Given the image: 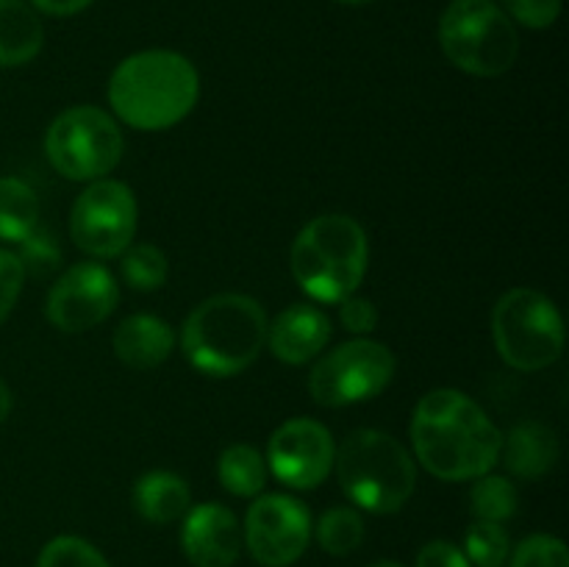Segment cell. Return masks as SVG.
I'll return each instance as SVG.
<instances>
[{
	"instance_id": "cell-1",
	"label": "cell",
	"mask_w": 569,
	"mask_h": 567,
	"mask_svg": "<svg viewBox=\"0 0 569 567\" xmlns=\"http://www.w3.org/2000/svg\"><path fill=\"white\" fill-rule=\"evenodd\" d=\"M411 442L431 476L442 481H476L498 465L503 434L470 395L433 389L417 404Z\"/></svg>"
},
{
	"instance_id": "cell-2",
	"label": "cell",
	"mask_w": 569,
	"mask_h": 567,
	"mask_svg": "<svg viewBox=\"0 0 569 567\" xmlns=\"http://www.w3.org/2000/svg\"><path fill=\"white\" fill-rule=\"evenodd\" d=\"M200 98V76L176 50H142L117 64L109 81V103L137 131L178 126Z\"/></svg>"
},
{
	"instance_id": "cell-3",
	"label": "cell",
	"mask_w": 569,
	"mask_h": 567,
	"mask_svg": "<svg viewBox=\"0 0 569 567\" xmlns=\"http://www.w3.org/2000/svg\"><path fill=\"white\" fill-rule=\"evenodd\" d=\"M267 326L264 306L250 295H214L183 320L181 350L203 376L231 378L259 359Z\"/></svg>"
},
{
	"instance_id": "cell-4",
	"label": "cell",
	"mask_w": 569,
	"mask_h": 567,
	"mask_svg": "<svg viewBox=\"0 0 569 567\" xmlns=\"http://www.w3.org/2000/svg\"><path fill=\"white\" fill-rule=\"evenodd\" d=\"M289 261L295 281L309 298L342 304L365 281L370 245L353 217L322 215L300 228Z\"/></svg>"
},
{
	"instance_id": "cell-5",
	"label": "cell",
	"mask_w": 569,
	"mask_h": 567,
	"mask_svg": "<svg viewBox=\"0 0 569 567\" xmlns=\"http://www.w3.org/2000/svg\"><path fill=\"white\" fill-rule=\"evenodd\" d=\"M345 495L372 515L400 511L417 487V467L409 450L387 431L356 428L333 456Z\"/></svg>"
},
{
	"instance_id": "cell-6",
	"label": "cell",
	"mask_w": 569,
	"mask_h": 567,
	"mask_svg": "<svg viewBox=\"0 0 569 567\" xmlns=\"http://www.w3.org/2000/svg\"><path fill=\"white\" fill-rule=\"evenodd\" d=\"M439 44L450 64L478 78H498L520 56V33L492 0H453L439 20Z\"/></svg>"
},
{
	"instance_id": "cell-7",
	"label": "cell",
	"mask_w": 569,
	"mask_h": 567,
	"mask_svg": "<svg viewBox=\"0 0 569 567\" xmlns=\"http://www.w3.org/2000/svg\"><path fill=\"white\" fill-rule=\"evenodd\" d=\"M492 337L506 365L522 372H537L561 359L565 320L548 295L517 287L495 306Z\"/></svg>"
},
{
	"instance_id": "cell-8",
	"label": "cell",
	"mask_w": 569,
	"mask_h": 567,
	"mask_svg": "<svg viewBox=\"0 0 569 567\" xmlns=\"http://www.w3.org/2000/svg\"><path fill=\"white\" fill-rule=\"evenodd\" d=\"M44 153L53 170L70 181H98L120 165L126 137L98 106H72L50 122Z\"/></svg>"
},
{
	"instance_id": "cell-9",
	"label": "cell",
	"mask_w": 569,
	"mask_h": 567,
	"mask_svg": "<svg viewBox=\"0 0 569 567\" xmlns=\"http://www.w3.org/2000/svg\"><path fill=\"white\" fill-rule=\"evenodd\" d=\"M395 378V354L376 339H350L322 356L309 376L315 404L353 406L381 395Z\"/></svg>"
},
{
	"instance_id": "cell-10",
	"label": "cell",
	"mask_w": 569,
	"mask_h": 567,
	"mask_svg": "<svg viewBox=\"0 0 569 567\" xmlns=\"http://www.w3.org/2000/svg\"><path fill=\"white\" fill-rule=\"evenodd\" d=\"M72 242L94 259H114L137 233V198L122 181L98 178L72 203Z\"/></svg>"
},
{
	"instance_id": "cell-11",
	"label": "cell",
	"mask_w": 569,
	"mask_h": 567,
	"mask_svg": "<svg viewBox=\"0 0 569 567\" xmlns=\"http://www.w3.org/2000/svg\"><path fill=\"white\" fill-rule=\"evenodd\" d=\"M311 539V515L292 495H259L244 517V543L264 567H289L306 554Z\"/></svg>"
},
{
	"instance_id": "cell-12",
	"label": "cell",
	"mask_w": 569,
	"mask_h": 567,
	"mask_svg": "<svg viewBox=\"0 0 569 567\" xmlns=\"http://www.w3.org/2000/svg\"><path fill=\"white\" fill-rule=\"evenodd\" d=\"M337 456L331 431L311 417H292L272 431L267 467L292 489H317L328 478Z\"/></svg>"
},
{
	"instance_id": "cell-13",
	"label": "cell",
	"mask_w": 569,
	"mask_h": 567,
	"mask_svg": "<svg viewBox=\"0 0 569 567\" xmlns=\"http://www.w3.org/2000/svg\"><path fill=\"white\" fill-rule=\"evenodd\" d=\"M120 304L114 276L98 261L72 265L50 287L44 315L59 331L78 334L100 326Z\"/></svg>"
},
{
	"instance_id": "cell-14",
	"label": "cell",
	"mask_w": 569,
	"mask_h": 567,
	"mask_svg": "<svg viewBox=\"0 0 569 567\" xmlns=\"http://www.w3.org/2000/svg\"><path fill=\"white\" fill-rule=\"evenodd\" d=\"M181 548L194 567H231L242 550L237 515L222 504L189 506L183 515Z\"/></svg>"
},
{
	"instance_id": "cell-15",
	"label": "cell",
	"mask_w": 569,
	"mask_h": 567,
	"mask_svg": "<svg viewBox=\"0 0 569 567\" xmlns=\"http://www.w3.org/2000/svg\"><path fill=\"white\" fill-rule=\"evenodd\" d=\"M331 339V320L315 304H292L267 326V345L272 356L287 365H306Z\"/></svg>"
},
{
	"instance_id": "cell-16",
	"label": "cell",
	"mask_w": 569,
	"mask_h": 567,
	"mask_svg": "<svg viewBox=\"0 0 569 567\" xmlns=\"http://www.w3.org/2000/svg\"><path fill=\"white\" fill-rule=\"evenodd\" d=\"M176 345L170 322L156 315H131L117 326L114 354L131 370H153L164 365Z\"/></svg>"
},
{
	"instance_id": "cell-17",
	"label": "cell",
	"mask_w": 569,
	"mask_h": 567,
	"mask_svg": "<svg viewBox=\"0 0 569 567\" xmlns=\"http://www.w3.org/2000/svg\"><path fill=\"white\" fill-rule=\"evenodd\" d=\"M500 454H503L506 467L517 478L537 481V478L548 476L556 461H559V437L545 422L528 420L511 428L509 437L503 439Z\"/></svg>"
},
{
	"instance_id": "cell-18",
	"label": "cell",
	"mask_w": 569,
	"mask_h": 567,
	"mask_svg": "<svg viewBox=\"0 0 569 567\" xmlns=\"http://www.w3.org/2000/svg\"><path fill=\"white\" fill-rule=\"evenodd\" d=\"M133 509L142 520L153 526H167V523L181 520L192 506V493L189 484L178 472L170 470H150L133 484Z\"/></svg>"
},
{
	"instance_id": "cell-19",
	"label": "cell",
	"mask_w": 569,
	"mask_h": 567,
	"mask_svg": "<svg viewBox=\"0 0 569 567\" xmlns=\"http://www.w3.org/2000/svg\"><path fill=\"white\" fill-rule=\"evenodd\" d=\"M44 28L26 0H0V67H20L37 59Z\"/></svg>"
},
{
	"instance_id": "cell-20",
	"label": "cell",
	"mask_w": 569,
	"mask_h": 567,
	"mask_svg": "<svg viewBox=\"0 0 569 567\" xmlns=\"http://www.w3.org/2000/svg\"><path fill=\"white\" fill-rule=\"evenodd\" d=\"M217 478L237 498H256L267 484V461L253 445H228L217 461Z\"/></svg>"
},
{
	"instance_id": "cell-21",
	"label": "cell",
	"mask_w": 569,
	"mask_h": 567,
	"mask_svg": "<svg viewBox=\"0 0 569 567\" xmlns=\"http://www.w3.org/2000/svg\"><path fill=\"white\" fill-rule=\"evenodd\" d=\"M39 226L37 192L20 178H0V239L20 242Z\"/></svg>"
},
{
	"instance_id": "cell-22",
	"label": "cell",
	"mask_w": 569,
	"mask_h": 567,
	"mask_svg": "<svg viewBox=\"0 0 569 567\" xmlns=\"http://www.w3.org/2000/svg\"><path fill=\"white\" fill-rule=\"evenodd\" d=\"M311 531L317 534L320 548L331 556H348L365 543V520L350 506H333V509H328L317 520V528H311Z\"/></svg>"
},
{
	"instance_id": "cell-23",
	"label": "cell",
	"mask_w": 569,
	"mask_h": 567,
	"mask_svg": "<svg viewBox=\"0 0 569 567\" xmlns=\"http://www.w3.org/2000/svg\"><path fill=\"white\" fill-rule=\"evenodd\" d=\"M120 256V270L128 287L137 292H153V289L164 287L167 276H170V261H167L164 250L150 242H139L128 245Z\"/></svg>"
},
{
	"instance_id": "cell-24",
	"label": "cell",
	"mask_w": 569,
	"mask_h": 567,
	"mask_svg": "<svg viewBox=\"0 0 569 567\" xmlns=\"http://www.w3.org/2000/svg\"><path fill=\"white\" fill-rule=\"evenodd\" d=\"M470 506L478 520L506 523L517 515L520 495H517V487L509 478L489 476L487 472V476L476 478V484H472Z\"/></svg>"
},
{
	"instance_id": "cell-25",
	"label": "cell",
	"mask_w": 569,
	"mask_h": 567,
	"mask_svg": "<svg viewBox=\"0 0 569 567\" xmlns=\"http://www.w3.org/2000/svg\"><path fill=\"white\" fill-rule=\"evenodd\" d=\"M509 534L503 523L476 520L465 534V556L476 567H503L509 559Z\"/></svg>"
},
{
	"instance_id": "cell-26",
	"label": "cell",
	"mask_w": 569,
	"mask_h": 567,
	"mask_svg": "<svg viewBox=\"0 0 569 567\" xmlns=\"http://www.w3.org/2000/svg\"><path fill=\"white\" fill-rule=\"evenodd\" d=\"M17 245H20V250H17V259H20L22 272H26V276L48 278L61 267V248L48 228L37 226L31 233H28V237H22Z\"/></svg>"
},
{
	"instance_id": "cell-27",
	"label": "cell",
	"mask_w": 569,
	"mask_h": 567,
	"mask_svg": "<svg viewBox=\"0 0 569 567\" xmlns=\"http://www.w3.org/2000/svg\"><path fill=\"white\" fill-rule=\"evenodd\" d=\"M37 567H111L92 543L81 537H56L39 554Z\"/></svg>"
},
{
	"instance_id": "cell-28",
	"label": "cell",
	"mask_w": 569,
	"mask_h": 567,
	"mask_svg": "<svg viewBox=\"0 0 569 567\" xmlns=\"http://www.w3.org/2000/svg\"><path fill=\"white\" fill-rule=\"evenodd\" d=\"M509 567H569L567 545L550 534H533L517 545Z\"/></svg>"
},
{
	"instance_id": "cell-29",
	"label": "cell",
	"mask_w": 569,
	"mask_h": 567,
	"mask_svg": "<svg viewBox=\"0 0 569 567\" xmlns=\"http://www.w3.org/2000/svg\"><path fill=\"white\" fill-rule=\"evenodd\" d=\"M503 11L526 28H550L561 14V0H500Z\"/></svg>"
},
{
	"instance_id": "cell-30",
	"label": "cell",
	"mask_w": 569,
	"mask_h": 567,
	"mask_svg": "<svg viewBox=\"0 0 569 567\" xmlns=\"http://www.w3.org/2000/svg\"><path fill=\"white\" fill-rule=\"evenodd\" d=\"M22 281H26V272H22L17 253L0 248V322L14 309L17 298L22 292Z\"/></svg>"
},
{
	"instance_id": "cell-31",
	"label": "cell",
	"mask_w": 569,
	"mask_h": 567,
	"mask_svg": "<svg viewBox=\"0 0 569 567\" xmlns=\"http://www.w3.org/2000/svg\"><path fill=\"white\" fill-rule=\"evenodd\" d=\"M339 320L348 331L353 334H370L378 326V309L372 300L359 298V295H350L339 304Z\"/></svg>"
},
{
	"instance_id": "cell-32",
	"label": "cell",
	"mask_w": 569,
	"mask_h": 567,
	"mask_svg": "<svg viewBox=\"0 0 569 567\" xmlns=\"http://www.w3.org/2000/svg\"><path fill=\"white\" fill-rule=\"evenodd\" d=\"M417 567H472L470 559L459 545L448 543V539H431L417 554Z\"/></svg>"
},
{
	"instance_id": "cell-33",
	"label": "cell",
	"mask_w": 569,
	"mask_h": 567,
	"mask_svg": "<svg viewBox=\"0 0 569 567\" xmlns=\"http://www.w3.org/2000/svg\"><path fill=\"white\" fill-rule=\"evenodd\" d=\"M31 3L50 17H72L87 9L92 0H31Z\"/></svg>"
},
{
	"instance_id": "cell-34",
	"label": "cell",
	"mask_w": 569,
	"mask_h": 567,
	"mask_svg": "<svg viewBox=\"0 0 569 567\" xmlns=\"http://www.w3.org/2000/svg\"><path fill=\"white\" fill-rule=\"evenodd\" d=\"M9 411H11V389L6 387V381L0 378V422L9 417Z\"/></svg>"
},
{
	"instance_id": "cell-35",
	"label": "cell",
	"mask_w": 569,
	"mask_h": 567,
	"mask_svg": "<svg viewBox=\"0 0 569 567\" xmlns=\"http://www.w3.org/2000/svg\"><path fill=\"white\" fill-rule=\"evenodd\" d=\"M370 567H406V565H400V561H392V559H383V561H376V565H370Z\"/></svg>"
},
{
	"instance_id": "cell-36",
	"label": "cell",
	"mask_w": 569,
	"mask_h": 567,
	"mask_svg": "<svg viewBox=\"0 0 569 567\" xmlns=\"http://www.w3.org/2000/svg\"><path fill=\"white\" fill-rule=\"evenodd\" d=\"M339 3H348V6H365V3H372V0H339Z\"/></svg>"
}]
</instances>
